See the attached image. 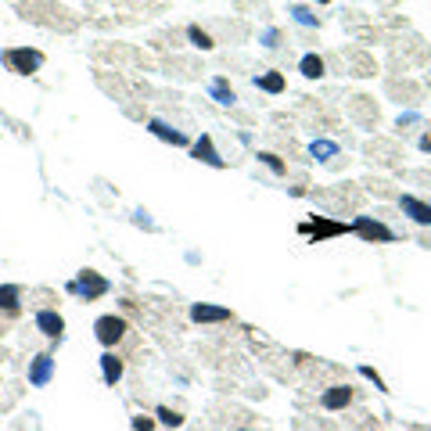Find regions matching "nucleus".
<instances>
[{"label":"nucleus","instance_id":"obj_1","mask_svg":"<svg viewBox=\"0 0 431 431\" xmlns=\"http://www.w3.org/2000/svg\"><path fill=\"white\" fill-rule=\"evenodd\" d=\"M108 291H111V284L98 274V269H83L76 280H69V295L83 298V302H93V298H101V295H108Z\"/></svg>","mask_w":431,"mask_h":431},{"label":"nucleus","instance_id":"obj_2","mask_svg":"<svg viewBox=\"0 0 431 431\" xmlns=\"http://www.w3.org/2000/svg\"><path fill=\"white\" fill-rule=\"evenodd\" d=\"M4 65L11 72H19V76H33L43 65V54L33 51V47H8V51H4Z\"/></svg>","mask_w":431,"mask_h":431},{"label":"nucleus","instance_id":"obj_3","mask_svg":"<svg viewBox=\"0 0 431 431\" xmlns=\"http://www.w3.org/2000/svg\"><path fill=\"white\" fill-rule=\"evenodd\" d=\"M126 320L122 316H115V313H108V316H98L93 320V334H98V342L104 345V349H111V345H119L122 338H126Z\"/></svg>","mask_w":431,"mask_h":431},{"label":"nucleus","instance_id":"obj_4","mask_svg":"<svg viewBox=\"0 0 431 431\" xmlns=\"http://www.w3.org/2000/svg\"><path fill=\"white\" fill-rule=\"evenodd\" d=\"M353 230L363 237V241H385V245H392V241H395V230H388L381 219H371V216H356Z\"/></svg>","mask_w":431,"mask_h":431},{"label":"nucleus","instance_id":"obj_5","mask_svg":"<svg viewBox=\"0 0 431 431\" xmlns=\"http://www.w3.org/2000/svg\"><path fill=\"white\" fill-rule=\"evenodd\" d=\"M51 377H54V356L51 353H40V356L29 360V385L33 388H47Z\"/></svg>","mask_w":431,"mask_h":431},{"label":"nucleus","instance_id":"obj_6","mask_svg":"<svg viewBox=\"0 0 431 431\" xmlns=\"http://www.w3.org/2000/svg\"><path fill=\"white\" fill-rule=\"evenodd\" d=\"M190 320L195 324H227V320H234V313L227 306H212V302H195L190 306Z\"/></svg>","mask_w":431,"mask_h":431},{"label":"nucleus","instance_id":"obj_7","mask_svg":"<svg viewBox=\"0 0 431 431\" xmlns=\"http://www.w3.org/2000/svg\"><path fill=\"white\" fill-rule=\"evenodd\" d=\"M190 158H198V162L212 166V169H223V166H227V158H223V155L216 151V144H212V137H209V133H201L195 144H190Z\"/></svg>","mask_w":431,"mask_h":431},{"label":"nucleus","instance_id":"obj_8","mask_svg":"<svg viewBox=\"0 0 431 431\" xmlns=\"http://www.w3.org/2000/svg\"><path fill=\"white\" fill-rule=\"evenodd\" d=\"M399 209H403V216H410L413 223L431 227V201H424L417 195H403V198H399Z\"/></svg>","mask_w":431,"mask_h":431},{"label":"nucleus","instance_id":"obj_9","mask_svg":"<svg viewBox=\"0 0 431 431\" xmlns=\"http://www.w3.org/2000/svg\"><path fill=\"white\" fill-rule=\"evenodd\" d=\"M36 331L43 334V338H61L65 334V320H61V313L58 309H40L36 313Z\"/></svg>","mask_w":431,"mask_h":431},{"label":"nucleus","instance_id":"obj_10","mask_svg":"<svg viewBox=\"0 0 431 431\" xmlns=\"http://www.w3.org/2000/svg\"><path fill=\"white\" fill-rule=\"evenodd\" d=\"M349 230H353L349 223H331V219H320V216L302 227V234H313L316 241H324V237H338V234H349Z\"/></svg>","mask_w":431,"mask_h":431},{"label":"nucleus","instance_id":"obj_11","mask_svg":"<svg viewBox=\"0 0 431 431\" xmlns=\"http://www.w3.org/2000/svg\"><path fill=\"white\" fill-rule=\"evenodd\" d=\"M148 130L158 137V140H166V144H173V148H187V133H180L177 126H169V122H162V119H148Z\"/></svg>","mask_w":431,"mask_h":431},{"label":"nucleus","instance_id":"obj_12","mask_svg":"<svg viewBox=\"0 0 431 431\" xmlns=\"http://www.w3.org/2000/svg\"><path fill=\"white\" fill-rule=\"evenodd\" d=\"M349 403H353V388H349V385H331V388L320 395V406H324V410H331V413L345 410Z\"/></svg>","mask_w":431,"mask_h":431},{"label":"nucleus","instance_id":"obj_13","mask_svg":"<svg viewBox=\"0 0 431 431\" xmlns=\"http://www.w3.org/2000/svg\"><path fill=\"white\" fill-rule=\"evenodd\" d=\"M22 309V287L19 284H0V313L14 316Z\"/></svg>","mask_w":431,"mask_h":431},{"label":"nucleus","instance_id":"obj_14","mask_svg":"<svg viewBox=\"0 0 431 431\" xmlns=\"http://www.w3.org/2000/svg\"><path fill=\"white\" fill-rule=\"evenodd\" d=\"M122 371H126V366H122V360H119L115 353H104V356H101V377H104V385H119Z\"/></svg>","mask_w":431,"mask_h":431},{"label":"nucleus","instance_id":"obj_15","mask_svg":"<svg viewBox=\"0 0 431 431\" xmlns=\"http://www.w3.org/2000/svg\"><path fill=\"white\" fill-rule=\"evenodd\" d=\"M209 93H212V101H216V104H223V108H230V104L237 101L234 87H230V83H227V79H223V76H216L212 83H209Z\"/></svg>","mask_w":431,"mask_h":431},{"label":"nucleus","instance_id":"obj_16","mask_svg":"<svg viewBox=\"0 0 431 431\" xmlns=\"http://www.w3.org/2000/svg\"><path fill=\"white\" fill-rule=\"evenodd\" d=\"M309 155L316 158V162H331V158H338V144H334V140H313L309 144Z\"/></svg>","mask_w":431,"mask_h":431},{"label":"nucleus","instance_id":"obj_17","mask_svg":"<svg viewBox=\"0 0 431 431\" xmlns=\"http://www.w3.org/2000/svg\"><path fill=\"white\" fill-rule=\"evenodd\" d=\"M298 72L306 76V79H320V76H324V58H320V54H302Z\"/></svg>","mask_w":431,"mask_h":431},{"label":"nucleus","instance_id":"obj_18","mask_svg":"<svg viewBox=\"0 0 431 431\" xmlns=\"http://www.w3.org/2000/svg\"><path fill=\"white\" fill-rule=\"evenodd\" d=\"M187 40H190V43H195V47H198V51H212V47H216V40H212L209 33H205V29H201V25H187Z\"/></svg>","mask_w":431,"mask_h":431},{"label":"nucleus","instance_id":"obj_19","mask_svg":"<svg viewBox=\"0 0 431 431\" xmlns=\"http://www.w3.org/2000/svg\"><path fill=\"white\" fill-rule=\"evenodd\" d=\"M255 87H259V90H266V93H280V90H284V76H280V72L255 76Z\"/></svg>","mask_w":431,"mask_h":431},{"label":"nucleus","instance_id":"obj_20","mask_svg":"<svg viewBox=\"0 0 431 431\" xmlns=\"http://www.w3.org/2000/svg\"><path fill=\"white\" fill-rule=\"evenodd\" d=\"M259 162H263L269 173H277V177H284V173H287V166L280 162V158H277L274 151H259Z\"/></svg>","mask_w":431,"mask_h":431},{"label":"nucleus","instance_id":"obj_21","mask_svg":"<svg viewBox=\"0 0 431 431\" xmlns=\"http://www.w3.org/2000/svg\"><path fill=\"white\" fill-rule=\"evenodd\" d=\"M155 413H158V421H162L166 428H180V424H184V417H180L177 410H169V406H158Z\"/></svg>","mask_w":431,"mask_h":431},{"label":"nucleus","instance_id":"obj_22","mask_svg":"<svg viewBox=\"0 0 431 431\" xmlns=\"http://www.w3.org/2000/svg\"><path fill=\"white\" fill-rule=\"evenodd\" d=\"M291 19H295L298 25H316V14H313L309 8H298V4L291 8Z\"/></svg>","mask_w":431,"mask_h":431},{"label":"nucleus","instance_id":"obj_23","mask_svg":"<svg viewBox=\"0 0 431 431\" xmlns=\"http://www.w3.org/2000/svg\"><path fill=\"white\" fill-rule=\"evenodd\" d=\"M360 374H363V377H371V381H374V388L385 392V381H381V374L374 371V366H360Z\"/></svg>","mask_w":431,"mask_h":431},{"label":"nucleus","instance_id":"obj_24","mask_svg":"<svg viewBox=\"0 0 431 431\" xmlns=\"http://www.w3.org/2000/svg\"><path fill=\"white\" fill-rule=\"evenodd\" d=\"M133 431H155L151 417H133Z\"/></svg>","mask_w":431,"mask_h":431},{"label":"nucleus","instance_id":"obj_25","mask_svg":"<svg viewBox=\"0 0 431 431\" xmlns=\"http://www.w3.org/2000/svg\"><path fill=\"white\" fill-rule=\"evenodd\" d=\"M277 36H280V33H277V29H266V33H263L266 47H277Z\"/></svg>","mask_w":431,"mask_h":431},{"label":"nucleus","instance_id":"obj_26","mask_svg":"<svg viewBox=\"0 0 431 431\" xmlns=\"http://www.w3.org/2000/svg\"><path fill=\"white\" fill-rule=\"evenodd\" d=\"M316 4H331V0H316Z\"/></svg>","mask_w":431,"mask_h":431},{"label":"nucleus","instance_id":"obj_27","mask_svg":"<svg viewBox=\"0 0 431 431\" xmlns=\"http://www.w3.org/2000/svg\"><path fill=\"white\" fill-rule=\"evenodd\" d=\"M237 431H252V428H237Z\"/></svg>","mask_w":431,"mask_h":431}]
</instances>
